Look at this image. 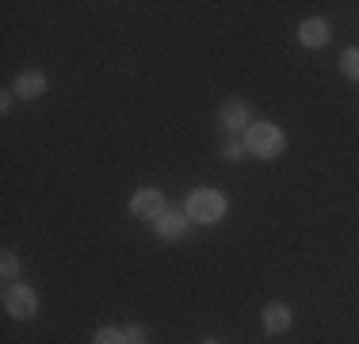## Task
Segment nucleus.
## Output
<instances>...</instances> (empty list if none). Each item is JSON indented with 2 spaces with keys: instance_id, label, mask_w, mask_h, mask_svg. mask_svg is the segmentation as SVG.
Here are the masks:
<instances>
[{
  "instance_id": "20e7f679",
  "label": "nucleus",
  "mask_w": 359,
  "mask_h": 344,
  "mask_svg": "<svg viewBox=\"0 0 359 344\" xmlns=\"http://www.w3.org/2000/svg\"><path fill=\"white\" fill-rule=\"evenodd\" d=\"M130 214H134V218H153V222H157L161 214H165V195H161L157 187H142V192H134Z\"/></svg>"
},
{
  "instance_id": "0eeeda50",
  "label": "nucleus",
  "mask_w": 359,
  "mask_h": 344,
  "mask_svg": "<svg viewBox=\"0 0 359 344\" xmlns=\"http://www.w3.org/2000/svg\"><path fill=\"white\" fill-rule=\"evenodd\" d=\"M290 329V306L271 303L264 306V333H287Z\"/></svg>"
},
{
  "instance_id": "dca6fc26",
  "label": "nucleus",
  "mask_w": 359,
  "mask_h": 344,
  "mask_svg": "<svg viewBox=\"0 0 359 344\" xmlns=\"http://www.w3.org/2000/svg\"><path fill=\"white\" fill-rule=\"evenodd\" d=\"M207 344H215V340H207Z\"/></svg>"
},
{
  "instance_id": "9d476101",
  "label": "nucleus",
  "mask_w": 359,
  "mask_h": 344,
  "mask_svg": "<svg viewBox=\"0 0 359 344\" xmlns=\"http://www.w3.org/2000/svg\"><path fill=\"white\" fill-rule=\"evenodd\" d=\"M340 69H344V77H352V81H359V50H344L340 54Z\"/></svg>"
},
{
  "instance_id": "9b49d317",
  "label": "nucleus",
  "mask_w": 359,
  "mask_h": 344,
  "mask_svg": "<svg viewBox=\"0 0 359 344\" xmlns=\"http://www.w3.org/2000/svg\"><path fill=\"white\" fill-rule=\"evenodd\" d=\"M92 344H126V333L123 329H111V325H107V329H100L96 337H92Z\"/></svg>"
},
{
  "instance_id": "7ed1b4c3",
  "label": "nucleus",
  "mask_w": 359,
  "mask_h": 344,
  "mask_svg": "<svg viewBox=\"0 0 359 344\" xmlns=\"http://www.w3.org/2000/svg\"><path fill=\"white\" fill-rule=\"evenodd\" d=\"M4 310L12 317H35L39 314V295L31 287H23V283H12V287L4 291Z\"/></svg>"
},
{
  "instance_id": "6e6552de",
  "label": "nucleus",
  "mask_w": 359,
  "mask_h": 344,
  "mask_svg": "<svg viewBox=\"0 0 359 344\" xmlns=\"http://www.w3.org/2000/svg\"><path fill=\"white\" fill-rule=\"evenodd\" d=\"M46 92V77L42 73H20V81H15V96H23V100H35Z\"/></svg>"
},
{
  "instance_id": "2eb2a0df",
  "label": "nucleus",
  "mask_w": 359,
  "mask_h": 344,
  "mask_svg": "<svg viewBox=\"0 0 359 344\" xmlns=\"http://www.w3.org/2000/svg\"><path fill=\"white\" fill-rule=\"evenodd\" d=\"M130 344H145V337H138V340H130Z\"/></svg>"
},
{
  "instance_id": "ddd939ff",
  "label": "nucleus",
  "mask_w": 359,
  "mask_h": 344,
  "mask_svg": "<svg viewBox=\"0 0 359 344\" xmlns=\"http://www.w3.org/2000/svg\"><path fill=\"white\" fill-rule=\"evenodd\" d=\"M241 153H245L241 142H229V145H226V157H229V161H241Z\"/></svg>"
},
{
  "instance_id": "423d86ee",
  "label": "nucleus",
  "mask_w": 359,
  "mask_h": 344,
  "mask_svg": "<svg viewBox=\"0 0 359 344\" xmlns=\"http://www.w3.org/2000/svg\"><path fill=\"white\" fill-rule=\"evenodd\" d=\"M187 222H191L187 214L165 211V214L157 218V234H161V237H168V241H172V237H184V234H187Z\"/></svg>"
},
{
  "instance_id": "f257e3e1",
  "label": "nucleus",
  "mask_w": 359,
  "mask_h": 344,
  "mask_svg": "<svg viewBox=\"0 0 359 344\" xmlns=\"http://www.w3.org/2000/svg\"><path fill=\"white\" fill-rule=\"evenodd\" d=\"M245 150L256 153V157H279L283 153V131L276 123H249L245 131Z\"/></svg>"
},
{
  "instance_id": "4468645a",
  "label": "nucleus",
  "mask_w": 359,
  "mask_h": 344,
  "mask_svg": "<svg viewBox=\"0 0 359 344\" xmlns=\"http://www.w3.org/2000/svg\"><path fill=\"white\" fill-rule=\"evenodd\" d=\"M123 333H126V344H130V340H138V337H145V333L138 329V325H126V329H123Z\"/></svg>"
},
{
  "instance_id": "1a4fd4ad",
  "label": "nucleus",
  "mask_w": 359,
  "mask_h": 344,
  "mask_svg": "<svg viewBox=\"0 0 359 344\" xmlns=\"http://www.w3.org/2000/svg\"><path fill=\"white\" fill-rule=\"evenodd\" d=\"M222 126L226 131H249V111H245V103H226L222 107Z\"/></svg>"
},
{
  "instance_id": "f03ea898",
  "label": "nucleus",
  "mask_w": 359,
  "mask_h": 344,
  "mask_svg": "<svg viewBox=\"0 0 359 344\" xmlns=\"http://www.w3.org/2000/svg\"><path fill=\"white\" fill-rule=\"evenodd\" d=\"M184 214L191 222L210 226V222H218L222 214H226V199H222V192H215V187H199V192L187 195V211Z\"/></svg>"
},
{
  "instance_id": "39448f33",
  "label": "nucleus",
  "mask_w": 359,
  "mask_h": 344,
  "mask_svg": "<svg viewBox=\"0 0 359 344\" xmlns=\"http://www.w3.org/2000/svg\"><path fill=\"white\" fill-rule=\"evenodd\" d=\"M298 42L310 46V50L325 46V42H329V23H325V20H306L302 27H298Z\"/></svg>"
},
{
  "instance_id": "f8f14e48",
  "label": "nucleus",
  "mask_w": 359,
  "mask_h": 344,
  "mask_svg": "<svg viewBox=\"0 0 359 344\" xmlns=\"http://www.w3.org/2000/svg\"><path fill=\"white\" fill-rule=\"evenodd\" d=\"M0 275H4V279H15V275H20V260H15L12 253H4V260H0Z\"/></svg>"
}]
</instances>
